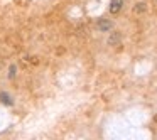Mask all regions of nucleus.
Wrapping results in <instances>:
<instances>
[{
    "instance_id": "nucleus-1",
    "label": "nucleus",
    "mask_w": 157,
    "mask_h": 140,
    "mask_svg": "<svg viewBox=\"0 0 157 140\" xmlns=\"http://www.w3.org/2000/svg\"><path fill=\"white\" fill-rule=\"evenodd\" d=\"M113 27V22L108 21V19H100L98 21V31L100 32H110Z\"/></svg>"
},
{
    "instance_id": "nucleus-2",
    "label": "nucleus",
    "mask_w": 157,
    "mask_h": 140,
    "mask_svg": "<svg viewBox=\"0 0 157 140\" xmlns=\"http://www.w3.org/2000/svg\"><path fill=\"white\" fill-rule=\"evenodd\" d=\"M123 7V0H112L110 2V14H118Z\"/></svg>"
},
{
    "instance_id": "nucleus-3",
    "label": "nucleus",
    "mask_w": 157,
    "mask_h": 140,
    "mask_svg": "<svg viewBox=\"0 0 157 140\" xmlns=\"http://www.w3.org/2000/svg\"><path fill=\"white\" fill-rule=\"evenodd\" d=\"M0 98H2V101H4L5 105H12V100H10V96H9L7 93H0Z\"/></svg>"
},
{
    "instance_id": "nucleus-4",
    "label": "nucleus",
    "mask_w": 157,
    "mask_h": 140,
    "mask_svg": "<svg viewBox=\"0 0 157 140\" xmlns=\"http://www.w3.org/2000/svg\"><path fill=\"white\" fill-rule=\"evenodd\" d=\"M15 73H17V68L12 64L10 68H9V78H15Z\"/></svg>"
},
{
    "instance_id": "nucleus-5",
    "label": "nucleus",
    "mask_w": 157,
    "mask_h": 140,
    "mask_svg": "<svg viewBox=\"0 0 157 140\" xmlns=\"http://www.w3.org/2000/svg\"><path fill=\"white\" fill-rule=\"evenodd\" d=\"M133 10H135V12H144V10H145V4H144V2H140V4H137Z\"/></svg>"
}]
</instances>
